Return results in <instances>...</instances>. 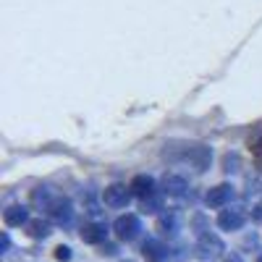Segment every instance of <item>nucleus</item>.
Wrapping results in <instances>:
<instances>
[{"instance_id":"1","label":"nucleus","mask_w":262,"mask_h":262,"mask_svg":"<svg viewBox=\"0 0 262 262\" xmlns=\"http://www.w3.org/2000/svg\"><path fill=\"white\" fill-rule=\"evenodd\" d=\"M113 231H116V236L121 238V242H134V238L139 236V231H142V221L134 212H126L116 221Z\"/></svg>"},{"instance_id":"2","label":"nucleus","mask_w":262,"mask_h":262,"mask_svg":"<svg viewBox=\"0 0 262 262\" xmlns=\"http://www.w3.org/2000/svg\"><path fill=\"white\" fill-rule=\"evenodd\" d=\"M45 212H48V217H53L55 223H69L71 215H74L71 202L66 200V196H53V200L45 205Z\"/></svg>"},{"instance_id":"3","label":"nucleus","mask_w":262,"mask_h":262,"mask_svg":"<svg viewBox=\"0 0 262 262\" xmlns=\"http://www.w3.org/2000/svg\"><path fill=\"white\" fill-rule=\"evenodd\" d=\"M102 200H105V205L107 207H126L128 205V200H131V189H126L123 184H113V186H107L105 191H102Z\"/></svg>"},{"instance_id":"4","label":"nucleus","mask_w":262,"mask_h":262,"mask_svg":"<svg viewBox=\"0 0 262 262\" xmlns=\"http://www.w3.org/2000/svg\"><path fill=\"white\" fill-rule=\"evenodd\" d=\"M231 196H233V186L221 184V186H215V189H210V191H207L205 202H207L210 207H223V205L231 200Z\"/></svg>"},{"instance_id":"5","label":"nucleus","mask_w":262,"mask_h":262,"mask_svg":"<svg viewBox=\"0 0 262 262\" xmlns=\"http://www.w3.org/2000/svg\"><path fill=\"white\" fill-rule=\"evenodd\" d=\"M128 189H131V194H137V196H142V200H147V196L155 194V181H152V176H134V179H131V184H128Z\"/></svg>"},{"instance_id":"6","label":"nucleus","mask_w":262,"mask_h":262,"mask_svg":"<svg viewBox=\"0 0 262 262\" xmlns=\"http://www.w3.org/2000/svg\"><path fill=\"white\" fill-rule=\"evenodd\" d=\"M200 254L202 257H221V252H223V242L217 236H212V233H205L202 238H200Z\"/></svg>"},{"instance_id":"7","label":"nucleus","mask_w":262,"mask_h":262,"mask_svg":"<svg viewBox=\"0 0 262 262\" xmlns=\"http://www.w3.org/2000/svg\"><path fill=\"white\" fill-rule=\"evenodd\" d=\"M217 226H221L223 231H238L244 226V215L238 210H223L221 215H217Z\"/></svg>"},{"instance_id":"8","label":"nucleus","mask_w":262,"mask_h":262,"mask_svg":"<svg viewBox=\"0 0 262 262\" xmlns=\"http://www.w3.org/2000/svg\"><path fill=\"white\" fill-rule=\"evenodd\" d=\"M3 221L8 226H27L29 223V210L24 205H11L6 212H3Z\"/></svg>"},{"instance_id":"9","label":"nucleus","mask_w":262,"mask_h":262,"mask_svg":"<svg viewBox=\"0 0 262 262\" xmlns=\"http://www.w3.org/2000/svg\"><path fill=\"white\" fill-rule=\"evenodd\" d=\"M105 236H107V226L105 223H90V226L81 228V238L86 244H100V242H105Z\"/></svg>"},{"instance_id":"10","label":"nucleus","mask_w":262,"mask_h":262,"mask_svg":"<svg viewBox=\"0 0 262 262\" xmlns=\"http://www.w3.org/2000/svg\"><path fill=\"white\" fill-rule=\"evenodd\" d=\"M186 189H189V184L181 176H165L163 179V191L170 196H181V194H186Z\"/></svg>"},{"instance_id":"11","label":"nucleus","mask_w":262,"mask_h":262,"mask_svg":"<svg viewBox=\"0 0 262 262\" xmlns=\"http://www.w3.org/2000/svg\"><path fill=\"white\" fill-rule=\"evenodd\" d=\"M144 257H149L152 262H158V259H163V257H168V249L160 244V242H147L144 244Z\"/></svg>"},{"instance_id":"12","label":"nucleus","mask_w":262,"mask_h":262,"mask_svg":"<svg viewBox=\"0 0 262 262\" xmlns=\"http://www.w3.org/2000/svg\"><path fill=\"white\" fill-rule=\"evenodd\" d=\"M27 228H29V236H32V238H45V236H50V223H45V221H29Z\"/></svg>"},{"instance_id":"13","label":"nucleus","mask_w":262,"mask_h":262,"mask_svg":"<svg viewBox=\"0 0 262 262\" xmlns=\"http://www.w3.org/2000/svg\"><path fill=\"white\" fill-rule=\"evenodd\" d=\"M142 210H144V212H158V210H160V200H158L155 194L147 196V200L142 202Z\"/></svg>"},{"instance_id":"14","label":"nucleus","mask_w":262,"mask_h":262,"mask_svg":"<svg viewBox=\"0 0 262 262\" xmlns=\"http://www.w3.org/2000/svg\"><path fill=\"white\" fill-rule=\"evenodd\" d=\"M55 259L69 262V259H71V249H69V247H58V249H55Z\"/></svg>"},{"instance_id":"15","label":"nucleus","mask_w":262,"mask_h":262,"mask_svg":"<svg viewBox=\"0 0 262 262\" xmlns=\"http://www.w3.org/2000/svg\"><path fill=\"white\" fill-rule=\"evenodd\" d=\"M160 228H176V221H173V217H163V221H160Z\"/></svg>"},{"instance_id":"16","label":"nucleus","mask_w":262,"mask_h":262,"mask_svg":"<svg viewBox=\"0 0 262 262\" xmlns=\"http://www.w3.org/2000/svg\"><path fill=\"white\" fill-rule=\"evenodd\" d=\"M228 262H242V259H238V257H231V259H228Z\"/></svg>"},{"instance_id":"17","label":"nucleus","mask_w":262,"mask_h":262,"mask_svg":"<svg viewBox=\"0 0 262 262\" xmlns=\"http://www.w3.org/2000/svg\"><path fill=\"white\" fill-rule=\"evenodd\" d=\"M257 262H262V257H259V259H257Z\"/></svg>"},{"instance_id":"18","label":"nucleus","mask_w":262,"mask_h":262,"mask_svg":"<svg viewBox=\"0 0 262 262\" xmlns=\"http://www.w3.org/2000/svg\"><path fill=\"white\" fill-rule=\"evenodd\" d=\"M123 262H131V259H123Z\"/></svg>"}]
</instances>
